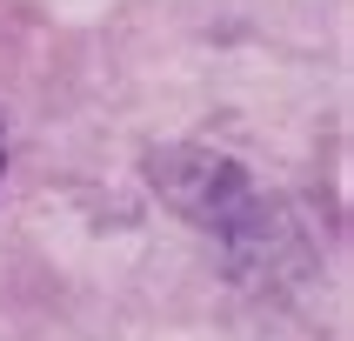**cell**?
Returning a JSON list of instances; mask_svg holds the SVG:
<instances>
[{
	"label": "cell",
	"instance_id": "1",
	"mask_svg": "<svg viewBox=\"0 0 354 341\" xmlns=\"http://www.w3.org/2000/svg\"><path fill=\"white\" fill-rule=\"evenodd\" d=\"M214 248H221V268L248 288V295H295L301 281L315 275V248L301 234L295 208L281 194H268L254 174L241 181V194L214 214Z\"/></svg>",
	"mask_w": 354,
	"mask_h": 341
},
{
	"label": "cell",
	"instance_id": "2",
	"mask_svg": "<svg viewBox=\"0 0 354 341\" xmlns=\"http://www.w3.org/2000/svg\"><path fill=\"white\" fill-rule=\"evenodd\" d=\"M0 160H7V154H0Z\"/></svg>",
	"mask_w": 354,
	"mask_h": 341
}]
</instances>
